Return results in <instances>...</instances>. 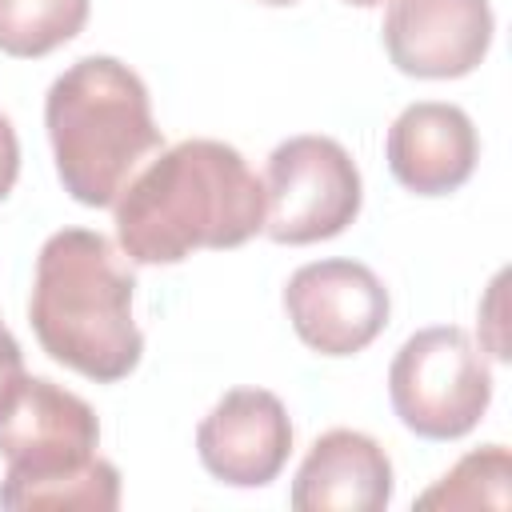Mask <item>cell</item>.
Masks as SVG:
<instances>
[{
	"label": "cell",
	"instance_id": "obj_1",
	"mask_svg": "<svg viewBox=\"0 0 512 512\" xmlns=\"http://www.w3.org/2000/svg\"><path fill=\"white\" fill-rule=\"evenodd\" d=\"M112 208L132 264H180L200 248H240L264 232V180L232 144L192 136L160 148Z\"/></svg>",
	"mask_w": 512,
	"mask_h": 512
},
{
	"label": "cell",
	"instance_id": "obj_2",
	"mask_svg": "<svg viewBox=\"0 0 512 512\" xmlns=\"http://www.w3.org/2000/svg\"><path fill=\"white\" fill-rule=\"evenodd\" d=\"M132 296L136 272L104 232L60 228L36 256L28 324L56 364L96 384H116L144 356Z\"/></svg>",
	"mask_w": 512,
	"mask_h": 512
},
{
	"label": "cell",
	"instance_id": "obj_3",
	"mask_svg": "<svg viewBox=\"0 0 512 512\" xmlns=\"http://www.w3.org/2000/svg\"><path fill=\"white\" fill-rule=\"evenodd\" d=\"M92 404L48 376L20 372L0 396V508H120V472L100 452Z\"/></svg>",
	"mask_w": 512,
	"mask_h": 512
},
{
	"label": "cell",
	"instance_id": "obj_4",
	"mask_svg": "<svg viewBox=\"0 0 512 512\" xmlns=\"http://www.w3.org/2000/svg\"><path fill=\"white\" fill-rule=\"evenodd\" d=\"M44 128L64 192L112 208L136 168L164 148L144 80L116 56H80L44 96Z\"/></svg>",
	"mask_w": 512,
	"mask_h": 512
},
{
	"label": "cell",
	"instance_id": "obj_5",
	"mask_svg": "<svg viewBox=\"0 0 512 512\" xmlns=\"http://www.w3.org/2000/svg\"><path fill=\"white\" fill-rule=\"evenodd\" d=\"M388 400L400 424L424 440L468 436L492 404V368L484 348H476V340L456 324L412 332L392 356Z\"/></svg>",
	"mask_w": 512,
	"mask_h": 512
},
{
	"label": "cell",
	"instance_id": "obj_6",
	"mask_svg": "<svg viewBox=\"0 0 512 512\" xmlns=\"http://www.w3.org/2000/svg\"><path fill=\"white\" fill-rule=\"evenodd\" d=\"M364 204V180L348 148L332 136H288L264 168V236L276 244H316L340 236Z\"/></svg>",
	"mask_w": 512,
	"mask_h": 512
},
{
	"label": "cell",
	"instance_id": "obj_7",
	"mask_svg": "<svg viewBox=\"0 0 512 512\" xmlns=\"http://www.w3.org/2000/svg\"><path fill=\"white\" fill-rule=\"evenodd\" d=\"M296 336L320 356H356L388 328V288L360 260H312L284 284Z\"/></svg>",
	"mask_w": 512,
	"mask_h": 512
},
{
	"label": "cell",
	"instance_id": "obj_8",
	"mask_svg": "<svg viewBox=\"0 0 512 512\" xmlns=\"http://www.w3.org/2000/svg\"><path fill=\"white\" fill-rule=\"evenodd\" d=\"M496 16L488 0H388L384 52L396 72L416 80H456L480 68L492 48Z\"/></svg>",
	"mask_w": 512,
	"mask_h": 512
},
{
	"label": "cell",
	"instance_id": "obj_9",
	"mask_svg": "<svg viewBox=\"0 0 512 512\" xmlns=\"http://www.w3.org/2000/svg\"><path fill=\"white\" fill-rule=\"evenodd\" d=\"M196 452L208 476L232 488L272 484L292 456V420L276 392L232 388L196 428Z\"/></svg>",
	"mask_w": 512,
	"mask_h": 512
},
{
	"label": "cell",
	"instance_id": "obj_10",
	"mask_svg": "<svg viewBox=\"0 0 512 512\" xmlns=\"http://www.w3.org/2000/svg\"><path fill=\"white\" fill-rule=\"evenodd\" d=\"M388 168L396 184L416 196H448L468 184L480 160L476 124L460 104L416 100L408 104L384 140Z\"/></svg>",
	"mask_w": 512,
	"mask_h": 512
},
{
	"label": "cell",
	"instance_id": "obj_11",
	"mask_svg": "<svg viewBox=\"0 0 512 512\" xmlns=\"http://www.w3.org/2000/svg\"><path fill=\"white\" fill-rule=\"evenodd\" d=\"M392 500V460L368 432L328 428L312 440L292 476L296 512H384Z\"/></svg>",
	"mask_w": 512,
	"mask_h": 512
},
{
	"label": "cell",
	"instance_id": "obj_12",
	"mask_svg": "<svg viewBox=\"0 0 512 512\" xmlns=\"http://www.w3.org/2000/svg\"><path fill=\"white\" fill-rule=\"evenodd\" d=\"M92 0H0V52L36 60L76 40Z\"/></svg>",
	"mask_w": 512,
	"mask_h": 512
},
{
	"label": "cell",
	"instance_id": "obj_13",
	"mask_svg": "<svg viewBox=\"0 0 512 512\" xmlns=\"http://www.w3.org/2000/svg\"><path fill=\"white\" fill-rule=\"evenodd\" d=\"M508 480H512V456L504 444H484L468 456H460L424 496H416V508H508Z\"/></svg>",
	"mask_w": 512,
	"mask_h": 512
},
{
	"label": "cell",
	"instance_id": "obj_14",
	"mask_svg": "<svg viewBox=\"0 0 512 512\" xmlns=\"http://www.w3.org/2000/svg\"><path fill=\"white\" fill-rule=\"evenodd\" d=\"M16 176H20V140L12 120L0 112V200L16 188Z\"/></svg>",
	"mask_w": 512,
	"mask_h": 512
},
{
	"label": "cell",
	"instance_id": "obj_15",
	"mask_svg": "<svg viewBox=\"0 0 512 512\" xmlns=\"http://www.w3.org/2000/svg\"><path fill=\"white\" fill-rule=\"evenodd\" d=\"M24 372V356H20V344H16V336L4 328V320H0V396H4V388L16 380Z\"/></svg>",
	"mask_w": 512,
	"mask_h": 512
},
{
	"label": "cell",
	"instance_id": "obj_16",
	"mask_svg": "<svg viewBox=\"0 0 512 512\" xmlns=\"http://www.w3.org/2000/svg\"><path fill=\"white\" fill-rule=\"evenodd\" d=\"M348 4H356V8H376V4H384V0H348Z\"/></svg>",
	"mask_w": 512,
	"mask_h": 512
},
{
	"label": "cell",
	"instance_id": "obj_17",
	"mask_svg": "<svg viewBox=\"0 0 512 512\" xmlns=\"http://www.w3.org/2000/svg\"><path fill=\"white\" fill-rule=\"evenodd\" d=\"M260 4H268V8H288V4H296V0H260Z\"/></svg>",
	"mask_w": 512,
	"mask_h": 512
}]
</instances>
